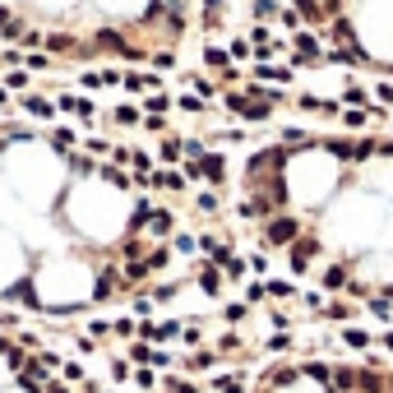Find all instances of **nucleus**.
I'll return each mask as SVG.
<instances>
[{
  "mask_svg": "<svg viewBox=\"0 0 393 393\" xmlns=\"http://www.w3.org/2000/svg\"><path fill=\"white\" fill-rule=\"evenodd\" d=\"M296 301L310 310V315H319L324 310V301H329V291H319V287H305V291H296Z\"/></svg>",
  "mask_w": 393,
  "mask_h": 393,
  "instance_id": "nucleus-36",
  "label": "nucleus"
},
{
  "mask_svg": "<svg viewBox=\"0 0 393 393\" xmlns=\"http://www.w3.org/2000/svg\"><path fill=\"white\" fill-rule=\"evenodd\" d=\"M338 121L347 125V130H365V125H370V106H343Z\"/></svg>",
  "mask_w": 393,
  "mask_h": 393,
  "instance_id": "nucleus-27",
  "label": "nucleus"
},
{
  "mask_svg": "<svg viewBox=\"0 0 393 393\" xmlns=\"http://www.w3.org/2000/svg\"><path fill=\"white\" fill-rule=\"evenodd\" d=\"M125 278H121V264H97V282H93V301H111V296H121Z\"/></svg>",
  "mask_w": 393,
  "mask_h": 393,
  "instance_id": "nucleus-5",
  "label": "nucleus"
},
{
  "mask_svg": "<svg viewBox=\"0 0 393 393\" xmlns=\"http://www.w3.org/2000/svg\"><path fill=\"white\" fill-rule=\"evenodd\" d=\"M75 347H79V356H97V338L79 333V338H75Z\"/></svg>",
  "mask_w": 393,
  "mask_h": 393,
  "instance_id": "nucleus-49",
  "label": "nucleus"
},
{
  "mask_svg": "<svg viewBox=\"0 0 393 393\" xmlns=\"http://www.w3.org/2000/svg\"><path fill=\"white\" fill-rule=\"evenodd\" d=\"M97 176H102L111 190H135V176H130L125 166H116V162H97Z\"/></svg>",
  "mask_w": 393,
  "mask_h": 393,
  "instance_id": "nucleus-17",
  "label": "nucleus"
},
{
  "mask_svg": "<svg viewBox=\"0 0 393 393\" xmlns=\"http://www.w3.org/2000/svg\"><path fill=\"white\" fill-rule=\"evenodd\" d=\"M97 79H102V88H121V70H116V65L97 70Z\"/></svg>",
  "mask_w": 393,
  "mask_h": 393,
  "instance_id": "nucleus-48",
  "label": "nucleus"
},
{
  "mask_svg": "<svg viewBox=\"0 0 393 393\" xmlns=\"http://www.w3.org/2000/svg\"><path fill=\"white\" fill-rule=\"evenodd\" d=\"M278 0H250V15H255V23H264V19H278Z\"/></svg>",
  "mask_w": 393,
  "mask_h": 393,
  "instance_id": "nucleus-41",
  "label": "nucleus"
},
{
  "mask_svg": "<svg viewBox=\"0 0 393 393\" xmlns=\"http://www.w3.org/2000/svg\"><path fill=\"white\" fill-rule=\"evenodd\" d=\"M166 111H171V97H166V88L144 93V116H166Z\"/></svg>",
  "mask_w": 393,
  "mask_h": 393,
  "instance_id": "nucleus-28",
  "label": "nucleus"
},
{
  "mask_svg": "<svg viewBox=\"0 0 393 393\" xmlns=\"http://www.w3.org/2000/svg\"><path fill=\"white\" fill-rule=\"evenodd\" d=\"M28 84H32L28 70H5V88L10 93H28Z\"/></svg>",
  "mask_w": 393,
  "mask_h": 393,
  "instance_id": "nucleus-42",
  "label": "nucleus"
},
{
  "mask_svg": "<svg viewBox=\"0 0 393 393\" xmlns=\"http://www.w3.org/2000/svg\"><path fill=\"white\" fill-rule=\"evenodd\" d=\"M218 361H222V356H218V352H209V347L185 352V370H190V375H204V370H213Z\"/></svg>",
  "mask_w": 393,
  "mask_h": 393,
  "instance_id": "nucleus-19",
  "label": "nucleus"
},
{
  "mask_svg": "<svg viewBox=\"0 0 393 393\" xmlns=\"http://www.w3.org/2000/svg\"><path fill=\"white\" fill-rule=\"evenodd\" d=\"M301 231H305L301 227V213H273V218L259 222V245H264V250H287Z\"/></svg>",
  "mask_w": 393,
  "mask_h": 393,
  "instance_id": "nucleus-1",
  "label": "nucleus"
},
{
  "mask_svg": "<svg viewBox=\"0 0 393 393\" xmlns=\"http://www.w3.org/2000/svg\"><path fill=\"white\" fill-rule=\"evenodd\" d=\"M46 144H51L56 153H75L79 148V135L70 130V125H56V130H46Z\"/></svg>",
  "mask_w": 393,
  "mask_h": 393,
  "instance_id": "nucleus-21",
  "label": "nucleus"
},
{
  "mask_svg": "<svg viewBox=\"0 0 393 393\" xmlns=\"http://www.w3.org/2000/svg\"><path fill=\"white\" fill-rule=\"evenodd\" d=\"M171 106H181L185 116H204V111H209V102H204V97H195L190 88H185L181 97H171Z\"/></svg>",
  "mask_w": 393,
  "mask_h": 393,
  "instance_id": "nucleus-33",
  "label": "nucleus"
},
{
  "mask_svg": "<svg viewBox=\"0 0 393 393\" xmlns=\"http://www.w3.org/2000/svg\"><path fill=\"white\" fill-rule=\"evenodd\" d=\"M338 102H343V106H370V102H375V97H370V93H365L361 84H347V88H343V97H338Z\"/></svg>",
  "mask_w": 393,
  "mask_h": 393,
  "instance_id": "nucleus-38",
  "label": "nucleus"
},
{
  "mask_svg": "<svg viewBox=\"0 0 393 393\" xmlns=\"http://www.w3.org/2000/svg\"><path fill=\"white\" fill-rule=\"evenodd\" d=\"M209 393H250V375L245 370H227V375H213Z\"/></svg>",
  "mask_w": 393,
  "mask_h": 393,
  "instance_id": "nucleus-12",
  "label": "nucleus"
},
{
  "mask_svg": "<svg viewBox=\"0 0 393 393\" xmlns=\"http://www.w3.org/2000/svg\"><path fill=\"white\" fill-rule=\"evenodd\" d=\"M245 264H250V273H255V278H269V269H273V250H264V245H259V250H250V255H245Z\"/></svg>",
  "mask_w": 393,
  "mask_h": 393,
  "instance_id": "nucleus-30",
  "label": "nucleus"
},
{
  "mask_svg": "<svg viewBox=\"0 0 393 393\" xmlns=\"http://www.w3.org/2000/svg\"><path fill=\"white\" fill-rule=\"evenodd\" d=\"M148 310H153V301H148V291H139L135 301H130V315H135V319H148Z\"/></svg>",
  "mask_w": 393,
  "mask_h": 393,
  "instance_id": "nucleus-47",
  "label": "nucleus"
},
{
  "mask_svg": "<svg viewBox=\"0 0 393 393\" xmlns=\"http://www.w3.org/2000/svg\"><path fill=\"white\" fill-rule=\"evenodd\" d=\"M88 338H111V319H88Z\"/></svg>",
  "mask_w": 393,
  "mask_h": 393,
  "instance_id": "nucleus-51",
  "label": "nucleus"
},
{
  "mask_svg": "<svg viewBox=\"0 0 393 393\" xmlns=\"http://www.w3.org/2000/svg\"><path fill=\"white\" fill-rule=\"evenodd\" d=\"M356 315H361V305L352 301V296H333V301H324V310L315 319H324V324H352Z\"/></svg>",
  "mask_w": 393,
  "mask_h": 393,
  "instance_id": "nucleus-8",
  "label": "nucleus"
},
{
  "mask_svg": "<svg viewBox=\"0 0 393 393\" xmlns=\"http://www.w3.org/2000/svg\"><path fill=\"white\" fill-rule=\"evenodd\" d=\"M19 65H23V51L19 46H5L0 51V70H19Z\"/></svg>",
  "mask_w": 393,
  "mask_h": 393,
  "instance_id": "nucleus-46",
  "label": "nucleus"
},
{
  "mask_svg": "<svg viewBox=\"0 0 393 393\" xmlns=\"http://www.w3.org/2000/svg\"><path fill=\"white\" fill-rule=\"evenodd\" d=\"M255 79H259V84H273V88H282V84H291V65L259 61V65H255Z\"/></svg>",
  "mask_w": 393,
  "mask_h": 393,
  "instance_id": "nucleus-15",
  "label": "nucleus"
},
{
  "mask_svg": "<svg viewBox=\"0 0 393 393\" xmlns=\"http://www.w3.org/2000/svg\"><path fill=\"white\" fill-rule=\"evenodd\" d=\"M195 287L209 296V301H218L222 296V287H227V278H222V269L213 264V259H199L195 264Z\"/></svg>",
  "mask_w": 393,
  "mask_h": 393,
  "instance_id": "nucleus-6",
  "label": "nucleus"
},
{
  "mask_svg": "<svg viewBox=\"0 0 393 393\" xmlns=\"http://www.w3.org/2000/svg\"><path fill=\"white\" fill-rule=\"evenodd\" d=\"M171 231H176V213L166 209V204H153L148 222H144V236H148V241H166Z\"/></svg>",
  "mask_w": 393,
  "mask_h": 393,
  "instance_id": "nucleus-7",
  "label": "nucleus"
},
{
  "mask_svg": "<svg viewBox=\"0 0 393 393\" xmlns=\"http://www.w3.org/2000/svg\"><path fill=\"white\" fill-rule=\"evenodd\" d=\"M144 130H148V135H166V116H144Z\"/></svg>",
  "mask_w": 393,
  "mask_h": 393,
  "instance_id": "nucleus-52",
  "label": "nucleus"
},
{
  "mask_svg": "<svg viewBox=\"0 0 393 393\" xmlns=\"http://www.w3.org/2000/svg\"><path fill=\"white\" fill-rule=\"evenodd\" d=\"M181 84H185L190 93H195V97H204V102H213V97H218V84H213L209 75H185Z\"/></svg>",
  "mask_w": 393,
  "mask_h": 393,
  "instance_id": "nucleus-23",
  "label": "nucleus"
},
{
  "mask_svg": "<svg viewBox=\"0 0 393 393\" xmlns=\"http://www.w3.org/2000/svg\"><path fill=\"white\" fill-rule=\"evenodd\" d=\"M227 56H231V65H236V61H250L255 51H250V42H245V37H231V42H227Z\"/></svg>",
  "mask_w": 393,
  "mask_h": 393,
  "instance_id": "nucleus-43",
  "label": "nucleus"
},
{
  "mask_svg": "<svg viewBox=\"0 0 393 393\" xmlns=\"http://www.w3.org/2000/svg\"><path fill=\"white\" fill-rule=\"evenodd\" d=\"M352 264L347 259H338V264H329V269L319 273V291H338V296H343V291H347V282H352Z\"/></svg>",
  "mask_w": 393,
  "mask_h": 393,
  "instance_id": "nucleus-9",
  "label": "nucleus"
},
{
  "mask_svg": "<svg viewBox=\"0 0 393 393\" xmlns=\"http://www.w3.org/2000/svg\"><path fill=\"white\" fill-rule=\"evenodd\" d=\"M296 343H301V338H296L291 329H273L269 338H264V356H269V361H282V356L296 352Z\"/></svg>",
  "mask_w": 393,
  "mask_h": 393,
  "instance_id": "nucleus-10",
  "label": "nucleus"
},
{
  "mask_svg": "<svg viewBox=\"0 0 393 393\" xmlns=\"http://www.w3.org/2000/svg\"><path fill=\"white\" fill-rule=\"evenodd\" d=\"M338 343L347 352H370V343H375V333L356 329V324H338Z\"/></svg>",
  "mask_w": 393,
  "mask_h": 393,
  "instance_id": "nucleus-13",
  "label": "nucleus"
},
{
  "mask_svg": "<svg viewBox=\"0 0 393 393\" xmlns=\"http://www.w3.org/2000/svg\"><path fill=\"white\" fill-rule=\"evenodd\" d=\"M148 61H153V70H176V51H171V46H162V51H153Z\"/></svg>",
  "mask_w": 393,
  "mask_h": 393,
  "instance_id": "nucleus-44",
  "label": "nucleus"
},
{
  "mask_svg": "<svg viewBox=\"0 0 393 393\" xmlns=\"http://www.w3.org/2000/svg\"><path fill=\"white\" fill-rule=\"evenodd\" d=\"M106 370H111V379H116V389H121V384H130V375H135V365L125 361V356H111V361H106Z\"/></svg>",
  "mask_w": 393,
  "mask_h": 393,
  "instance_id": "nucleus-39",
  "label": "nucleus"
},
{
  "mask_svg": "<svg viewBox=\"0 0 393 393\" xmlns=\"http://www.w3.org/2000/svg\"><path fill=\"white\" fill-rule=\"evenodd\" d=\"M153 370H171V352L166 347H153Z\"/></svg>",
  "mask_w": 393,
  "mask_h": 393,
  "instance_id": "nucleus-53",
  "label": "nucleus"
},
{
  "mask_svg": "<svg viewBox=\"0 0 393 393\" xmlns=\"http://www.w3.org/2000/svg\"><path fill=\"white\" fill-rule=\"evenodd\" d=\"M125 361H130V365H153V343L135 338V343H130V352H125Z\"/></svg>",
  "mask_w": 393,
  "mask_h": 393,
  "instance_id": "nucleus-35",
  "label": "nucleus"
},
{
  "mask_svg": "<svg viewBox=\"0 0 393 393\" xmlns=\"http://www.w3.org/2000/svg\"><path fill=\"white\" fill-rule=\"evenodd\" d=\"M148 190H166V195H185L190 190V181H185V171H171V166H153V181H148Z\"/></svg>",
  "mask_w": 393,
  "mask_h": 393,
  "instance_id": "nucleus-11",
  "label": "nucleus"
},
{
  "mask_svg": "<svg viewBox=\"0 0 393 393\" xmlns=\"http://www.w3.org/2000/svg\"><path fill=\"white\" fill-rule=\"evenodd\" d=\"M245 305H259L264 301V278H250V282H245V296H241Z\"/></svg>",
  "mask_w": 393,
  "mask_h": 393,
  "instance_id": "nucleus-45",
  "label": "nucleus"
},
{
  "mask_svg": "<svg viewBox=\"0 0 393 393\" xmlns=\"http://www.w3.org/2000/svg\"><path fill=\"white\" fill-rule=\"evenodd\" d=\"M130 384H135L139 393H153L157 384H162V375H157L153 365H135V375H130Z\"/></svg>",
  "mask_w": 393,
  "mask_h": 393,
  "instance_id": "nucleus-26",
  "label": "nucleus"
},
{
  "mask_svg": "<svg viewBox=\"0 0 393 393\" xmlns=\"http://www.w3.org/2000/svg\"><path fill=\"white\" fill-rule=\"evenodd\" d=\"M278 139H282V148H287V153L315 148V144H319V135H310V130H301V125H282V130H278Z\"/></svg>",
  "mask_w": 393,
  "mask_h": 393,
  "instance_id": "nucleus-14",
  "label": "nucleus"
},
{
  "mask_svg": "<svg viewBox=\"0 0 393 393\" xmlns=\"http://www.w3.org/2000/svg\"><path fill=\"white\" fill-rule=\"evenodd\" d=\"M375 343H379L384 352H393V324H389V329H379V338H375Z\"/></svg>",
  "mask_w": 393,
  "mask_h": 393,
  "instance_id": "nucleus-54",
  "label": "nucleus"
},
{
  "mask_svg": "<svg viewBox=\"0 0 393 393\" xmlns=\"http://www.w3.org/2000/svg\"><path fill=\"white\" fill-rule=\"evenodd\" d=\"M51 56H46V51H23V70H28V75H46V70H51Z\"/></svg>",
  "mask_w": 393,
  "mask_h": 393,
  "instance_id": "nucleus-37",
  "label": "nucleus"
},
{
  "mask_svg": "<svg viewBox=\"0 0 393 393\" xmlns=\"http://www.w3.org/2000/svg\"><path fill=\"white\" fill-rule=\"evenodd\" d=\"M42 393H75V389H70V384H65V379H51V384H46Z\"/></svg>",
  "mask_w": 393,
  "mask_h": 393,
  "instance_id": "nucleus-55",
  "label": "nucleus"
},
{
  "mask_svg": "<svg viewBox=\"0 0 393 393\" xmlns=\"http://www.w3.org/2000/svg\"><path fill=\"white\" fill-rule=\"evenodd\" d=\"M157 153H162V162H166V166L181 162V157H185V139H181V135H166L162 144H157Z\"/></svg>",
  "mask_w": 393,
  "mask_h": 393,
  "instance_id": "nucleus-29",
  "label": "nucleus"
},
{
  "mask_svg": "<svg viewBox=\"0 0 393 393\" xmlns=\"http://www.w3.org/2000/svg\"><path fill=\"white\" fill-rule=\"evenodd\" d=\"M218 269H222V278H227V282H245L250 264H245V255H236V250H231V255L218 259Z\"/></svg>",
  "mask_w": 393,
  "mask_h": 393,
  "instance_id": "nucleus-20",
  "label": "nucleus"
},
{
  "mask_svg": "<svg viewBox=\"0 0 393 393\" xmlns=\"http://www.w3.org/2000/svg\"><path fill=\"white\" fill-rule=\"evenodd\" d=\"M111 333L125 338V343H135V338H139V319L135 315H111Z\"/></svg>",
  "mask_w": 393,
  "mask_h": 393,
  "instance_id": "nucleus-31",
  "label": "nucleus"
},
{
  "mask_svg": "<svg viewBox=\"0 0 393 393\" xmlns=\"http://www.w3.org/2000/svg\"><path fill=\"white\" fill-rule=\"evenodd\" d=\"M195 209L204 213V218H218V213H222V195H218V190H209V185H204V190H199V195H195Z\"/></svg>",
  "mask_w": 393,
  "mask_h": 393,
  "instance_id": "nucleus-25",
  "label": "nucleus"
},
{
  "mask_svg": "<svg viewBox=\"0 0 393 393\" xmlns=\"http://www.w3.org/2000/svg\"><path fill=\"white\" fill-rule=\"evenodd\" d=\"M79 88H84V93H97V88H102V79H97V70H84V75H79Z\"/></svg>",
  "mask_w": 393,
  "mask_h": 393,
  "instance_id": "nucleus-50",
  "label": "nucleus"
},
{
  "mask_svg": "<svg viewBox=\"0 0 393 393\" xmlns=\"http://www.w3.org/2000/svg\"><path fill=\"white\" fill-rule=\"evenodd\" d=\"M319 250H324V236H319V231H301V236L287 245V273L296 278V282L310 273V264L319 259Z\"/></svg>",
  "mask_w": 393,
  "mask_h": 393,
  "instance_id": "nucleus-2",
  "label": "nucleus"
},
{
  "mask_svg": "<svg viewBox=\"0 0 393 393\" xmlns=\"http://www.w3.org/2000/svg\"><path fill=\"white\" fill-rule=\"evenodd\" d=\"M23 111H28V116H37V121H56V116H61V111H56V102H46L42 93H23Z\"/></svg>",
  "mask_w": 393,
  "mask_h": 393,
  "instance_id": "nucleus-16",
  "label": "nucleus"
},
{
  "mask_svg": "<svg viewBox=\"0 0 393 393\" xmlns=\"http://www.w3.org/2000/svg\"><path fill=\"white\" fill-rule=\"evenodd\" d=\"M250 310H255V305L227 301V305H222V324H227V329H236V324H245V319H250Z\"/></svg>",
  "mask_w": 393,
  "mask_h": 393,
  "instance_id": "nucleus-32",
  "label": "nucleus"
},
{
  "mask_svg": "<svg viewBox=\"0 0 393 393\" xmlns=\"http://www.w3.org/2000/svg\"><path fill=\"white\" fill-rule=\"evenodd\" d=\"M111 121L130 130V125H139L144 116H139V106H135V102H116V106H111Z\"/></svg>",
  "mask_w": 393,
  "mask_h": 393,
  "instance_id": "nucleus-34",
  "label": "nucleus"
},
{
  "mask_svg": "<svg viewBox=\"0 0 393 393\" xmlns=\"http://www.w3.org/2000/svg\"><path fill=\"white\" fill-rule=\"evenodd\" d=\"M287 46H291V70H301V65L315 70V65H324V42H319L310 28H296Z\"/></svg>",
  "mask_w": 393,
  "mask_h": 393,
  "instance_id": "nucleus-3",
  "label": "nucleus"
},
{
  "mask_svg": "<svg viewBox=\"0 0 393 393\" xmlns=\"http://www.w3.org/2000/svg\"><path fill=\"white\" fill-rule=\"evenodd\" d=\"M102 393H121V389H116V384H111V389H102Z\"/></svg>",
  "mask_w": 393,
  "mask_h": 393,
  "instance_id": "nucleus-57",
  "label": "nucleus"
},
{
  "mask_svg": "<svg viewBox=\"0 0 393 393\" xmlns=\"http://www.w3.org/2000/svg\"><path fill=\"white\" fill-rule=\"evenodd\" d=\"M166 245H171V255H176V259H181V255L195 259V255H199V241L190 236V231H171V236H166Z\"/></svg>",
  "mask_w": 393,
  "mask_h": 393,
  "instance_id": "nucleus-24",
  "label": "nucleus"
},
{
  "mask_svg": "<svg viewBox=\"0 0 393 393\" xmlns=\"http://www.w3.org/2000/svg\"><path fill=\"white\" fill-rule=\"evenodd\" d=\"M65 166H70L75 176H97V162H93V153H84V148L65 153Z\"/></svg>",
  "mask_w": 393,
  "mask_h": 393,
  "instance_id": "nucleus-22",
  "label": "nucleus"
},
{
  "mask_svg": "<svg viewBox=\"0 0 393 393\" xmlns=\"http://www.w3.org/2000/svg\"><path fill=\"white\" fill-rule=\"evenodd\" d=\"M204 65H209L213 75H218V84H222V88H227V84H241V70H236V65H231L227 46L209 42V46H204Z\"/></svg>",
  "mask_w": 393,
  "mask_h": 393,
  "instance_id": "nucleus-4",
  "label": "nucleus"
},
{
  "mask_svg": "<svg viewBox=\"0 0 393 393\" xmlns=\"http://www.w3.org/2000/svg\"><path fill=\"white\" fill-rule=\"evenodd\" d=\"M296 291L301 287H296L291 278H264V301H269V296L273 301H296Z\"/></svg>",
  "mask_w": 393,
  "mask_h": 393,
  "instance_id": "nucleus-18",
  "label": "nucleus"
},
{
  "mask_svg": "<svg viewBox=\"0 0 393 393\" xmlns=\"http://www.w3.org/2000/svg\"><path fill=\"white\" fill-rule=\"evenodd\" d=\"M0 106H10V88L5 84H0Z\"/></svg>",
  "mask_w": 393,
  "mask_h": 393,
  "instance_id": "nucleus-56",
  "label": "nucleus"
},
{
  "mask_svg": "<svg viewBox=\"0 0 393 393\" xmlns=\"http://www.w3.org/2000/svg\"><path fill=\"white\" fill-rule=\"evenodd\" d=\"M61 379L70 384V389H79V384L88 379V370H84V361H65V365H61Z\"/></svg>",
  "mask_w": 393,
  "mask_h": 393,
  "instance_id": "nucleus-40",
  "label": "nucleus"
}]
</instances>
